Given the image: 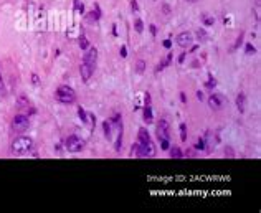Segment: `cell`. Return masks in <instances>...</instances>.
Listing matches in <instances>:
<instances>
[{"label": "cell", "instance_id": "obj_41", "mask_svg": "<svg viewBox=\"0 0 261 213\" xmlns=\"http://www.w3.org/2000/svg\"><path fill=\"white\" fill-rule=\"evenodd\" d=\"M180 101L183 102V104H185V102H187V94H185V93H183V91L180 93Z\"/></svg>", "mask_w": 261, "mask_h": 213}, {"label": "cell", "instance_id": "obj_40", "mask_svg": "<svg viewBox=\"0 0 261 213\" xmlns=\"http://www.w3.org/2000/svg\"><path fill=\"white\" fill-rule=\"evenodd\" d=\"M162 10H164V13H165V15H169V13H170V7H169V5H162Z\"/></svg>", "mask_w": 261, "mask_h": 213}, {"label": "cell", "instance_id": "obj_38", "mask_svg": "<svg viewBox=\"0 0 261 213\" xmlns=\"http://www.w3.org/2000/svg\"><path fill=\"white\" fill-rule=\"evenodd\" d=\"M149 30H150V33H152V36L157 35V27L156 25H149Z\"/></svg>", "mask_w": 261, "mask_h": 213}, {"label": "cell", "instance_id": "obj_31", "mask_svg": "<svg viewBox=\"0 0 261 213\" xmlns=\"http://www.w3.org/2000/svg\"><path fill=\"white\" fill-rule=\"evenodd\" d=\"M185 58H187V51H183V53H180V55H178L177 63H178V64H183V63H185Z\"/></svg>", "mask_w": 261, "mask_h": 213}, {"label": "cell", "instance_id": "obj_23", "mask_svg": "<svg viewBox=\"0 0 261 213\" xmlns=\"http://www.w3.org/2000/svg\"><path fill=\"white\" fill-rule=\"evenodd\" d=\"M78 116H79V119H81V122H83V124H86L88 122V114H86V111H84L83 108H78Z\"/></svg>", "mask_w": 261, "mask_h": 213}, {"label": "cell", "instance_id": "obj_43", "mask_svg": "<svg viewBox=\"0 0 261 213\" xmlns=\"http://www.w3.org/2000/svg\"><path fill=\"white\" fill-rule=\"evenodd\" d=\"M197 99H200V101L203 99V93L202 91H197Z\"/></svg>", "mask_w": 261, "mask_h": 213}, {"label": "cell", "instance_id": "obj_17", "mask_svg": "<svg viewBox=\"0 0 261 213\" xmlns=\"http://www.w3.org/2000/svg\"><path fill=\"white\" fill-rule=\"evenodd\" d=\"M169 154H170V157H172V159H182V155H183V152L180 150V147H177V145H174L172 149L169 147Z\"/></svg>", "mask_w": 261, "mask_h": 213}, {"label": "cell", "instance_id": "obj_44", "mask_svg": "<svg viewBox=\"0 0 261 213\" xmlns=\"http://www.w3.org/2000/svg\"><path fill=\"white\" fill-rule=\"evenodd\" d=\"M112 35L117 36V30H116V25H112Z\"/></svg>", "mask_w": 261, "mask_h": 213}, {"label": "cell", "instance_id": "obj_21", "mask_svg": "<svg viewBox=\"0 0 261 213\" xmlns=\"http://www.w3.org/2000/svg\"><path fill=\"white\" fill-rule=\"evenodd\" d=\"M134 30H136L137 33H142V31H144V22H142L141 18H136V22H134Z\"/></svg>", "mask_w": 261, "mask_h": 213}, {"label": "cell", "instance_id": "obj_28", "mask_svg": "<svg viewBox=\"0 0 261 213\" xmlns=\"http://www.w3.org/2000/svg\"><path fill=\"white\" fill-rule=\"evenodd\" d=\"M169 147H170L169 139H160V149L162 150H169Z\"/></svg>", "mask_w": 261, "mask_h": 213}, {"label": "cell", "instance_id": "obj_29", "mask_svg": "<svg viewBox=\"0 0 261 213\" xmlns=\"http://www.w3.org/2000/svg\"><path fill=\"white\" fill-rule=\"evenodd\" d=\"M243 38H244V33L241 31V33H240V36L238 38H236V43H235V48H240L243 45Z\"/></svg>", "mask_w": 261, "mask_h": 213}, {"label": "cell", "instance_id": "obj_37", "mask_svg": "<svg viewBox=\"0 0 261 213\" xmlns=\"http://www.w3.org/2000/svg\"><path fill=\"white\" fill-rule=\"evenodd\" d=\"M197 36L200 40H205L207 38V35H205V31H203V30H197Z\"/></svg>", "mask_w": 261, "mask_h": 213}, {"label": "cell", "instance_id": "obj_39", "mask_svg": "<svg viewBox=\"0 0 261 213\" xmlns=\"http://www.w3.org/2000/svg\"><path fill=\"white\" fill-rule=\"evenodd\" d=\"M225 154L228 155V157H233V155H235V154H233V150H231L230 147H226V149H225Z\"/></svg>", "mask_w": 261, "mask_h": 213}, {"label": "cell", "instance_id": "obj_12", "mask_svg": "<svg viewBox=\"0 0 261 213\" xmlns=\"http://www.w3.org/2000/svg\"><path fill=\"white\" fill-rule=\"evenodd\" d=\"M244 102H246L244 93H238V96H236V109L240 112H244Z\"/></svg>", "mask_w": 261, "mask_h": 213}, {"label": "cell", "instance_id": "obj_15", "mask_svg": "<svg viewBox=\"0 0 261 213\" xmlns=\"http://www.w3.org/2000/svg\"><path fill=\"white\" fill-rule=\"evenodd\" d=\"M17 106L20 109H23V108H30V99L25 96V94H20V96L17 97Z\"/></svg>", "mask_w": 261, "mask_h": 213}, {"label": "cell", "instance_id": "obj_35", "mask_svg": "<svg viewBox=\"0 0 261 213\" xmlns=\"http://www.w3.org/2000/svg\"><path fill=\"white\" fill-rule=\"evenodd\" d=\"M88 121H91V126H93V127L96 126V116H94V114H88Z\"/></svg>", "mask_w": 261, "mask_h": 213}, {"label": "cell", "instance_id": "obj_36", "mask_svg": "<svg viewBox=\"0 0 261 213\" xmlns=\"http://www.w3.org/2000/svg\"><path fill=\"white\" fill-rule=\"evenodd\" d=\"M162 45H164V48H167V50H169V48L172 46V40L167 38V40H164V43H162Z\"/></svg>", "mask_w": 261, "mask_h": 213}, {"label": "cell", "instance_id": "obj_22", "mask_svg": "<svg viewBox=\"0 0 261 213\" xmlns=\"http://www.w3.org/2000/svg\"><path fill=\"white\" fill-rule=\"evenodd\" d=\"M195 149L197 150H205L207 149V142H205V137H200L197 141V144H195Z\"/></svg>", "mask_w": 261, "mask_h": 213}, {"label": "cell", "instance_id": "obj_18", "mask_svg": "<svg viewBox=\"0 0 261 213\" xmlns=\"http://www.w3.org/2000/svg\"><path fill=\"white\" fill-rule=\"evenodd\" d=\"M145 66H147V63H145L144 60H137L136 61V73H137V75H144V73H145Z\"/></svg>", "mask_w": 261, "mask_h": 213}, {"label": "cell", "instance_id": "obj_6", "mask_svg": "<svg viewBox=\"0 0 261 213\" xmlns=\"http://www.w3.org/2000/svg\"><path fill=\"white\" fill-rule=\"evenodd\" d=\"M157 137L159 139H170V126L165 119L157 122Z\"/></svg>", "mask_w": 261, "mask_h": 213}, {"label": "cell", "instance_id": "obj_33", "mask_svg": "<svg viewBox=\"0 0 261 213\" xmlns=\"http://www.w3.org/2000/svg\"><path fill=\"white\" fill-rule=\"evenodd\" d=\"M31 83H33L35 86L40 84V78H38V75H36V73H33V75H31Z\"/></svg>", "mask_w": 261, "mask_h": 213}, {"label": "cell", "instance_id": "obj_10", "mask_svg": "<svg viewBox=\"0 0 261 213\" xmlns=\"http://www.w3.org/2000/svg\"><path fill=\"white\" fill-rule=\"evenodd\" d=\"M207 101H208V106L211 109H220L222 108V97H220L218 94H210Z\"/></svg>", "mask_w": 261, "mask_h": 213}, {"label": "cell", "instance_id": "obj_24", "mask_svg": "<svg viewBox=\"0 0 261 213\" xmlns=\"http://www.w3.org/2000/svg\"><path fill=\"white\" fill-rule=\"evenodd\" d=\"M180 139H182V142H187V124H180Z\"/></svg>", "mask_w": 261, "mask_h": 213}, {"label": "cell", "instance_id": "obj_16", "mask_svg": "<svg viewBox=\"0 0 261 213\" xmlns=\"http://www.w3.org/2000/svg\"><path fill=\"white\" fill-rule=\"evenodd\" d=\"M103 130H104V137L106 139H111L112 137V126H111V122L104 121L103 122Z\"/></svg>", "mask_w": 261, "mask_h": 213}, {"label": "cell", "instance_id": "obj_26", "mask_svg": "<svg viewBox=\"0 0 261 213\" xmlns=\"http://www.w3.org/2000/svg\"><path fill=\"white\" fill-rule=\"evenodd\" d=\"M244 51H246V55H255V53H256V48L253 46L251 43H246V46H244Z\"/></svg>", "mask_w": 261, "mask_h": 213}, {"label": "cell", "instance_id": "obj_19", "mask_svg": "<svg viewBox=\"0 0 261 213\" xmlns=\"http://www.w3.org/2000/svg\"><path fill=\"white\" fill-rule=\"evenodd\" d=\"M116 152H121V149H122V126L119 127V134H117V141H116Z\"/></svg>", "mask_w": 261, "mask_h": 213}, {"label": "cell", "instance_id": "obj_13", "mask_svg": "<svg viewBox=\"0 0 261 213\" xmlns=\"http://www.w3.org/2000/svg\"><path fill=\"white\" fill-rule=\"evenodd\" d=\"M144 122L145 124H152L154 122V116H152V108H150V104L149 106H144Z\"/></svg>", "mask_w": 261, "mask_h": 213}, {"label": "cell", "instance_id": "obj_3", "mask_svg": "<svg viewBox=\"0 0 261 213\" xmlns=\"http://www.w3.org/2000/svg\"><path fill=\"white\" fill-rule=\"evenodd\" d=\"M28 126H30V117L28 116H23V114H17V116L12 119V129H13V132H25L28 129Z\"/></svg>", "mask_w": 261, "mask_h": 213}, {"label": "cell", "instance_id": "obj_34", "mask_svg": "<svg viewBox=\"0 0 261 213\" xmlns=\"http://www.w3.org/2000/svg\"><path fill=\"white\" fill-rule=\"evenodd\" d=\"M119 53H121V56H122V58H126V56H127V48H126V45H122V46H121Z\"/></svg>", "mask_w": 261, "mask_h": 213}, {"label": "cell", "instance_id": "obj_30", "mask_svg": "<svg viewBox=\"0 0 261 213\" xmlns=\"http://www.w3.org/2000/svg\"><path fill=\"white\" fill-rule=\"evenodd\" d=\"M130 9H132L134 13L139 12V3H137V0H130Z\"/></svg>", "mask_w": 261, "mask_h": 213}, {"label": "cell", "instance_id": "obj_27", "mask_svg": "<svg viewBox=\"0 0 261 213\" xmlns=\"http://www.w3.org/2000/svg\"><path fill=\"white\" fill-rule=\"evenodd\" d=\"M167 66H169V63H167V60H162L160 63L157 64V68H156V73H159V71H162V69H165Z\"/></svg>", "mask_w": 261, "mask_h": 213}, {"label": "cell", "instance_id": "obj_25", "mask_svg": "<svg viewBox=\"0 0 261 213\" xmlns=\"http://www.w3.org/2000/svg\"><path fill=\"white\" fill-rule=\"evenodd\" d=\"M205 86H207V88H208V89H213L215 88V86H217V81H215V78L213 76H208V81H207V83H205Z\"/></svg>", "mask_w": 261, "mask_h": 213}, {"label": "cell", "instance_id": "obj_4", "mask_svg": "<svg viewBox=\"0 0 261 213\" xmlns=\"http://www.w3.org/2000/svg\"><path fill=\"white\" fill-rule=\"evenodd\" d=\"M64 147H66L68 152H73V154L81 152V150L84 149V141L73 134V136H70V137L66 139V142H64Z\"/></svg>", "mask_w": 261, "mask_h": 213}, {"label": "cell", "instance_id": "obj_32", "mask_svg": "<svg viewBox=\"0 0 261 213\" xmlns=\"http://www.w3.org/2000/svg\"><path fill=\"white\" fill-rule=\"evenodd\" d=\"M5 94V83H3V78L0 75V96H3Z\"/></svg>", "mask_w": 261, "mask_h": 213}, {"label": "cell", "instance_id": "obj_14", "mask_svg": "<svg viewBox=\"0 0 261 213\" xmlns=\"http://www.w3.org/2000/svg\"><path fill=\"white\" fill-rule=\"evenodd\" d=\"M200 22L203 23V27H213L215 25V18L208 13H200Z\"/></svg>", "mask_w": 261, "mask_h": 213}, {"label": "cell", "instance_id": "obj_45", "mask_svg": "<svg viewBox=\"0 0 261 213\" xmlns=\"http://www.w3.org/2000/svg\"><path fill=\"white\" fill-rule=\"evenodd\" d=\"M187 2H197V0H187Z\"/></svg>", "mask_w": 261, "mask_h": 213}, {"label": "cell", "instance_id": "obj_2", "mask_svg": "<svg viewBox=\"0 0 261 213\" xmlns=\"http://www.w3.org/2000/svg\"><path fill=\"white\" fill-rule=\"evenodd\" d=\"M31 147H33V141H31V137L18 136L13 142H12V152H13L15 155H23V154H27Z\"/></svg>", "mask_w": 261, "mask_h": 213}, {"label": "cell", "instance_id": "obj_7", "mask_svg": "<svg viewBox=\"0 0 261 213\" xmlns=\"http://www.w3.org/2000/svg\"><path fill=\"white\" fill-rule=\"evenodd\" d=\"M93 73H94V68H93V66H89V64L86 63V61H83V63H81V66H79V75H81V79H83L84 83H88V81L91 79Z\"/></svg>", "mask_w": 261, "mask_h": 213}, {"label": "cell", "instance_id": "obj_11", "mask_svg": "<svg viewBox=\"0 0 261 213\" xmlns=\"http://www.w3.org/2000/svg\"><path fill=\"white\" fill-rule=\"evenodd\" d=\"M150 141H152V139H150V134L147 132V129L141 127L139 134H137V142H139V144H147V142H150Z\"/></svg>", "mask_w": 261, "mask_h": 213}, {"label": "cell", "instance_id": "obj_8", "mask_svg": "<svg viewBox=\"0 0 261 213\" xmlns=\"http://www.w3.org/2000/svg\"><path fill=\"white\" fill-rule=\"evenodd\" d=\"M83 61H86L89 66L96 68V63H97V50H96L94 46H93V48H88V53H84Z\"/></svg>", "mask_w": 261, "mask_h": 213}, {"label": "cell", "instance_id": "obj_42", "mask_svg": "<svg viewBox=\"0 0 261 213\" xmlns=\"http://www.w3.org/2000/svg\"><path fill=\"white\" fill-rule=\"evenodd\" d=\"M165 60H167V63H169V64L172 63V53H169V55H167V58H165Z\"/></svg>", "mask_w": 261, "mask_h": 213}, {"label": "cell", "instance_id": "obj_20", "mask_svg": "<svg viewBox=\"0 0 261 213\" xmlns=\"http://www.w3.org/2000/svg\"><path fill=\"white\" fill-rule=\"evenodd\" d=\"M78 45H79V48L81 50H88L89 48V42H88V38L84 35H81L79 36V42H78Z\"/></svg>", "mask_w": 261, "mask_h": 213}, {"label": "cell", "instance_id": "obj_9", "mask_svg": "<svg viewBox=\"0 0 261 213\" xmlns=\"http://www.w3.org/2000/svg\"><path fill=\"white\" fill-rule=\"evenodd\" d=\"M101 18V9H99V5H97V3H96V5H94V9H93L91 12H89V13L86 15V20H88V22H97V20H99Z\"/></svg>", "mask_w": 261, "mask_h": 213}, {"label": "cell", "instance_id": "obj_1", "mask_svg": "<svg viewBox=\"0 0 261 213\" xmlns=\"http://www.w3.org/2000/svg\"><path fill=\"white\" fill-rule=\"evenodd\" d=\"M55 99L58 102H61V104H73V102L76 101V93L73 88L63 84L55 91Z\"/></svg>", "mask_w": 261, "mask_h": 213}, {"label": "cell", "instance_id": "obj_5", "mask_svg": "<svg viewBox=\"0 0 261 213\" xmlns=\"http://www.w3.org/2000/svg\"><path fill=\"white\" fill-rule=\"evenodd\" d=\"M193 43V35L190 31H182V33L177 35V45L180 48H189Z\"/></svg>", "mask_w": 261, "mask_h": 213}]
</instances>
